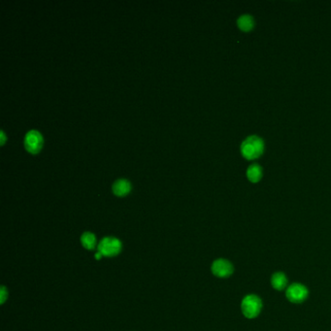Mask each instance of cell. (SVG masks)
<instances>
[{"label":"cell","instance_id":"obj_1","mask_svg":"<svg viewBox=\"0 0 331 331\" xmlns=\"http://www.w3.org/2000/svg\"><path fill=\"white\" fill-rule=\"evenodd\" d=\"M264 152L263 140L255 135L249 136L241 144V154L248 160L258 159Z\"/></svg>","mask_w":331,"mask_h":331},{"label":"cell","instance_id":"obj_2","mask_svg":"<svg viewBox=\"0 0 331 331\" xmlns=\"http://www.w3.org/2000/svg\"><path fill=\"white\" fill-rule=\"evenodd\" d=\"M262 310V301L255 294H248L241 301V311L245 318H257Z\"/></svg>","mask_w":331,"mask_h":331},{"label":"cell","instance_id":"obj_3","mask_svg":"<svg viewBox=\"0 0 331 331\" xmlns=\"http://www.w3.org/2000/svg\"><path fill=\"white\" fill-rule=\"evenodd\" d=\"M309 291L307 287L300 283H293L289 285L286 290V297L294 304H300L308 298Z\"/></svg>","mask_w":331,"mask_h":331},{"label":"cell","instance_id":"obj_4","mask_svg":"<svg viewBox=\"0 0 331 331\" xmlns=\"http://www.w3.org/2000/svg\"><path fill=\"white\" fill-rule=\"evenodd\" d=\"M121 251V242L114 237H105L98 245V252L104 256H115Z\"/></svg>","mask_w":331,"mask_h":331},{"label":"cell","instance_id":"obj_5","mask_svg":"<svg viewBox=\"0 0 331 331\" xmlns=\"http://www.w3.org/2000/svg\"><path fill=\"white\" fill-rule=\"evenodd\" d=\"M211 269L213 274L218 278H228L233 274L234 271L232 263L225 258L216 259L213 262Z\"/></svg>","mask_w":331,"mask_h":331},{"label":"cell","instance_id":"obj_6","mask_svg":"<svg viewBox=\"0 0 331 331\" xmlns=\"http://www.w3.org/2000/svg\"><path fill=\"white\" fill-rule=\"evenodd\" d=\"M43 144L42 135L36 130H30L25 137V146L31 154H37Z\"/></svg>","mask_w":331,"mask_h":331},{"label":"cell","instance_id":"obj_7","mask_svg":"<svg viewBox=\"0 0 331 331\" xmlns=\"http://www.w3.org/2000/svg\"><path fill=\"white\" fill-rule=\"evenodd\" d=\"M271 286L275 291L282 292L289 287V280L284 272H276L271 276Z\"/></svg>","mask_w":331,"mask_h":331},{"label":"cell","instance_id":"obj_8","mask_svg":"<svg viewBox=\"0 0 331 331\" xmlns=\"http://www.w3.org/2000/svg\"><path fill=\"white\" fill-rule=\"evenodd\" d=\"M131 189V185L129 181L125 179H119L117 180L113 185V191L118 196H123L127 194Z\"/></svg>","mask_w":331,"mask_h":331},{"label":"cell","instance_id":"obj_9","mask_svg":"<svg viewBox=\"0 0 331 331\" xmlns=\"http://www.w3.org/2000/svg\"><path fill=\"white\" fill-rule=\"evenodd\" d=\"M237 26L242 31L249 32L254 27V20L249 14L241 15L237 20Z\"/></svg>","mask_w":331,"mask_h":331},{"label":"cell","instance_id":"obj_10","mask_svg":"<svg viewBox=\"0 0 331 331\" xmlns=\"http://www.w3.org/2000/svg\"><path fill=\"white\" fill-rule=\"evenodd\" d=\"M247 177L252 183L259 182L262 178V167L257 163L250 165L247 170Z\"/></svg>","mask_w":331,"mask_h":331},{"label":"cell","instance_id":"obj_11","mask_svg":"<svg viewBox=\"0 0 331 331\" xmlns=\"http://www.w3.org/2000/svg\"><path fill=\"white\" fill-rule=\"evenodd\" d=\"M81 242L86 249L93 250L95 248V245H96V238H95V235L93 233L85 232L81 237Z\"/></svg>","mask_w":331,"mask_h":331},{"label":"cell","instance_id":"obj_12","mask_svg":"<svg viewBox=\"0 0 331 331\" xmlns=\"http://www.w3.org/2000/svg\"><path fill=\"white\" fill-rule=\"evenodd\" d=\"M0 302H1V304H3L5 301H6V299H7V297H8V292L6 291V288L5 287H1V289H0Z\"/></svg>","mask_w":331,"mask_h":331},{"label":"cell","instance_id":"obj_13","mask_svg":"<svg viewBox=\"0 0 331 331\" xmlns=\"http://www.w3.org/2000/svg\"><path fill=\"white\" fill-rule=\"evenodd\" d=\"M103 255L100 253V252H98L96 254H95V257H96V259H99V258H101Z\"/></svg>","mask_w":331,"mask_h":331},{"label":"cell","instance_id":"obj_14","mask_svg":"<svg viewBox=\"0 0 331 331\" xmlns=\"http://www.w3.org/2000/svg\"><path fill=\"white\" fill-rule=\"evenodd\" d=\"M1 135H2V142H1V144H3L4 141H5V136H4V133H3V131H1Z\"/></svg>","mask_w":331,"mask_h":331}]
</instances>
